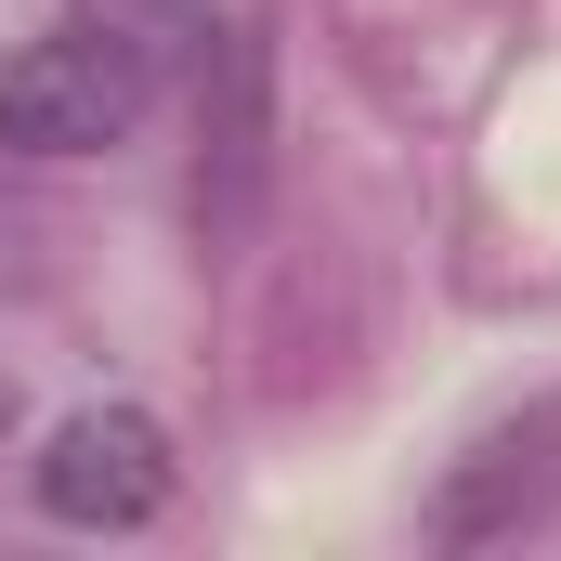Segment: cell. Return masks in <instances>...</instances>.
<instances>
[{
	"mask_svg": "<svg viewBox=\"0 0 561 561\" xmlns=\"http://www.w3.org/2000/svg\"><path fill=\"white\" fill-rule=\"evenodd\" d=\"M144 118V53L118 26H53L0 66V144L13 157H105Z\"/></svg>",
	"mask_w": 561,
	"mask_h": 561,
	"instance_id": "cell-1",
	"label": "cell"
},
{
	"mask_svg": "<svg viewBox=\"0 0 561 561\" xmlns=\"http://www.w3.org/2000/svg\"><path fill=\"white\" fill-rule=\"evenodd\" d=\"M39 510L53 523H79V536H131L170 510V431L144 419V405H92V419H66L39 444Z\"/></svg>",
	"mask_w": 561,
	"mask_h": 561,
	"instance_id": "cell-2",
	"label": "cell"
},
{
	"mask_svg": "<svg viewBox=\"0 0 561 561\" xmlns=\"http://www.w3.org/2000/svg\"><path fill=\"white\" fill-rule=\"evenodd\" d=\"M561 483V405H536V419L483 431L457 470H444V496H431V536H457V549H483V536H510L536 496Z\"/></svg>",
	"mask_w": 561,
	"mask_h": 561,
	"instance_id": "cell-3",
	"label": "cell"
}]
</instances>
